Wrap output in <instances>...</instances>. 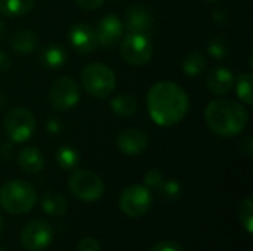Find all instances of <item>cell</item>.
<instances>
[{
  "label": "cell",
  "mask_w": 253,
  "mask_h": 251,
  "mask_svg": "<svg viewBox=\"0 0 253 251\" xmlns=\"http://www.w3.org/2000/svg\"><path fill=\"white\" fill-rule=\"evenodd\" d=\"M42 209L49 216H61L67 210V201L62 194L56 191H47L42 197Z\"/></svg>",
  "instance_id": "obj_19"
},
{
  "label": "cell",
  "mask_w": 253,
  "mask_h": 251,
  "mask_svg": "<svg viewBox=\"0 0 253 251\" xmlns=\"http://www.w3.org/2000/svg\"><path fill=\"white\" fill-rule=\"evenodd\" d=\"M21 244L25 250L40 251L49 247L53 240V229L46 220H31L28 222L19 235Z\"/></svg>",
  "instance_id": "obj_10"
},
{
  "label": "cell",
  "mask_w": 253,
  "mask_h": 251,
  "mask_svg": "<svg viewBox=\"0 0 253 251\" xmlns=\"http://www.w3.org/2000/svg\"><path fill=\"white\" fill-rule=\"evenodd\" d=\"M46 130L49 132V135L58 136V135L61 133V130H62V123H61V120H59L58 117H55V115L49 117L47 121H46Z\"/></svg>",
  "instance_id": "obj_31"
},
{
  "label": "cell",
  "mask_w": 253,
  "mask_h": 251,
  "mask_svg": "<svg viewBox=\"0 0 253 251\" xmlns=\"http://www.w3.org/2000/svg\"><path fill=\"white\" fill-rule=\"evenodd\" d=\"M239 220L242 223V226L245 228V231L248 234L253 232V203L252 198L248 197L240 203L239 207Z\"/></svg>",
  "instance_id": "obj_26"
},
{
  "label": "cell",
  "mask_w": 253,
  "mask_h": 251,
  "mask_svg": "<svg viewBox=\"0 0 253 251\" xmlns=\"http://www.w3.org/2000/svg\"><path fill=\"white\" fill-rule=\"evenodd\" d=\"M6 34V22L3 19H0V38H3Z\"/></svg>",
  "instance_id": "obj_37"
},
{
  "label": "cell",
  "mask_w": 253,
  "mask_h": 251,
  "mask_svg": "<svg viewBox=\"0 0 253 251\" xmlns=\"http://www.w3.org/2000/svg\"><path fill=\"white\" fill-rule=\"evenodd\" d=\"M234 81L236 77L233 71L225 67H215L206 75V86L216 96L228 95L234 87Z\"/></svg>",
  "instance_id": "obj_15"
},
{
  "label": "cell",
  "mask_w": 253,
  "mask_h": 251,
  "mask_svg": "<svg viewBox=\"0 0 253 251\" xmlns=\"http://www.w3.org/2000/svg\"><path fill=\"white\" fill-rule=\"evenodd\" d=\"M208 1H221V0H208Z\"/></svg>",
  "instance_id": "obj_40"
},
{
  "label": "cell",
  "mask_w": 253,
  "mask_h": 251,
  "mask_svg": "<svg viewBox=\"0 0 253 251\" xmlns=\"http://www.w3.org/2000/svg\"><path fill=\"white\" fill-rule=\"evenodd\" d=\"M37 203L33 185L22 179H12L0 188V206L10 215H25Z\"/></svg>",
  "instance_id": "obj_3"
},
{
  "label": "cell",
  "mask_w": 253,
  "mask_h": 251,
  "mask_svg": "<svg viewBox=\"0 0 253 251\" xmlns=\"http://www.w3.org/2000/svg\"><path fill=\"white\" fill-rule=\"evenodd\" d=\"M77 6L84 10H95L102 6L104 0H76Z\"/></svg>",
  "instance_id": "obj_32"
},
{
  "label": "cell",
  "mask_w": 253,
  "mask_h": 251,
  "mask_svg": "<svg viewBox=\"0 0 253 251\" xmlns=\"http://www.w3.org/2000/svg\"><path fill=\"white\" fill-rule=\"evenodd\" d=\"M34 6V0H0V13L4 16H24Z\"/></svg>",
  "instance_id": "obj_21"
},
{
  "label": "cell",
  "mask_w": 253,
  "mask_h": 251,
  "mask_svg": "<svg viewBox=\"0 0 253 251\" xmlns=\"http://www.w3.org/2000/svg\"><path fill=\"white\" fill-rule=\"evenodd\" d=\"M153 204L151 191L144 185H130L119 197L120 210L129 217H141L148 213Z\"/></svg>",
  "instance_id": "obj_8"
},
{
  "label": "cell",
  "mask_w": 253,
  "mask_h": 251,
  "mask_svg": "<svg viewBox=\"0 0 253 251\" xmlns=\"http://www.w3.org/2000/svg\"><path fill=\"white\" fill-rule=\"evenodd\" d=\"M182 70H184L185 75H188V77H197L202 72H205V70H206V58L200 52L193 50V52H190L184 58Z\"/></svg>",
  "instance_id": "obj_22"
},
{
  "label": "cell",
  "mask_w": 253,
  "mask_h": 251,
  "mask_svg": "<svg viewBox=\"0 0 253 251\" xmlns=\"http://www.w3.org/2000/svg\"><path fill=\"white\" fill-rule=\"evenodd\" d=\"M205 120L212 133L222 138H233L246 129L249 112L236 101L213 99L205 109Z\"/></svg>",
  "instance_id": "obj_2"
},
{
  "label": "cell",
  "mask_w": 253,
  "mask_h": 251,
  "mask_svg": "<svg viewBox=\"0 0 253 251\" xmlns=\"http://www.w3.org/2000/svg\"><path fill=\"white\" fill-rule=\"evenodd\" d=\"M148 136L141 129H125L117 135L116 143L122 154L127 157H136L148 148Z\"/></svg>",
  "instance_id": "obj_13"
},
{
  "label": "cell",
  "mask_w": 253,
  "mask_h": 251,
  "mask_svg": "<svg viewBox=\"0 0 253 251\" xmlns=\"http://www.w3.org/2000/svg\"><path fill=\"white\" fill-rule=\"evenodd\" d=\"M154 25V15L150 7L145 4H132L125 13L123 27L129 33H142L147 34Z\"/></svg>",
  "instance_id": "obj_14"
},
{
  "label": "cell",
  "mask_w": 253,
  "mask_h": 251,
  "mask_svg": "<svg viewBox=\"0 0 253 251\" xmlns=\"http://www.w3.org/2000/svg\"><path fill=\"white\" fill-rule=\"evenodd\" d=\"M3 105H6V98L0 93V108H1Z\"/></svg>",
  "instance_id": "obj_38"
},
{
  "label": "cell",
  "mask_w": 253,
  "mask_h": 251,
  "mask_svg": "<svg viewBox=\"0 0 253 251\" xmlns=\"http://www.w3.org/2000/svg\"><path fill=\"white\" fill-rule=\"evenodd\" d=\"M18 164L19 167L30 175H36L43 170L44 167V157L42 151L36 146H27L19 151L18 154Z\"/></svg>",
  "instance_id": "obj_16"
},
{
  "label": "cell",
  "mask_w": 253,
  "mask_h": 251,
  "mask_svg": "<svg viewBox=\"0 0 253 251\" xmlns=\"http://www.w3.org/2000/svg\"><path fill=\"white\" fill-rule=\"evenodd\" d=\"M76 251H101V244L96 238L87 237V238H83L77 244V250Z\"/></svg>",
  "instance_id": "obj_30"
},
{
  "label": "cell",
  "mask_w": 253,
  "mask_h": 251,
  "mask_svg": "<svg viewBox=\"0 0 253 251\" xmlns=\"http://www.w3.org/2000/svg\"><path fill=\"white\" fill-rule=\"evenodd\" d=\"M68 41L71 47L82 55L93 53L98 47V38L95 30L84 22H77L70 27Z\"/></svg>",
  "instance_id": "obj_12"
},
{
  "label": "cell",
  "mask_w": 253,
  "mask_h": 251,
  "mask_svg": "<svg viewBox=\"0 0 253 251\" xmlns=\"http://www.w3.org/2000/svg\"><path fill=\"white\" fill-rule=\"evenodd\" d=\"M10 67V58L7 53L0 52V72H6Z\"/></svg>",
  "instance_id": "obj_35"
},
{
  "label": "cell",
  "mask_w": 253,
  "mask_h": 251,
  "mask_svg": "<svg viewBox=\"0 0 253 251\" xmlns=\"http://www.w3.org/2000/svg\"><path fill=\"white\" fill-rule=\"evenodd\" d=\"M213 21L215 22H218L219 25H224V24H227V21H228V15H227V12L224 10V9H216V10H213Z\"/></svg>",
  "instance_id": "obj_33"
},
{
  "label": "cell",
  "mask_w": 253,
  "mask_h": 251,
  "mask_svg": "<svg viewBox=\"0 0 253 251\" xmlns=\"http://www.w3.org/2000/svg\"><path fill=\"white\" fill-rule=\"evenodd\" d=\"M160 192L162 195L165 197V200H169V201H173V200H178L182 194V186L178 180H168V182H163V185L160 186Z\"/></svg>",
  "instance_id": "obj_27"
},
{
  "label": "cell",
  "mask_w": 253,
  "mask_h": 251,
  "mask_svg": "<svg viewBox=\"0 0 253 251\" xmlns=\"http://www.w3.org/2000/svg\"><path fill=\"white\" fill-rule=\"evenodd\" d=\"M13 142H7L4 143L1 148H0V158H4V160H9L13 154Z\"/></svg>",
  "instance_id": "obj_34"
},
{
  "label": "cell",
  "mask_w": 253,
  "mask_h": 251,
  "mask_svg": "<svg viewBox=\"0 0 253 251\" xmlns=\"http://www.w3.org/2000/svg\"><path fill=\"white\" fill-rule=\"evenodd\" d=\"M252 143H253L252 136H246L245 142L242 143V151L245 152V155H246V157H251V155H252V149H253Z\"/></svg>",
  "instance_id": "obj_36"
},
{
  "label": "cell",
  "mask_w": 253,
  "mask_h": 251,
  "mask_svg": "<svg viewBox=\"0 0 253 251\" xmlns=\"http://www.w3.org/2000/svg\"><path fill=\"white\" fill-rule=\"evenodd\" d=\"M0 251H6V250H4V249H1V247H0Z\"/></svg>",
  "instance_id": "obj_41"
},
{
  "label": "cell",
  "mask_w": 253,
  "mask_h": 251,
  "mask_svg": "<svg viewBox=\"0 0 253 251\" xmlns=\"http://www.w3.org/2000/svg\"><path fill=\"white\" fill-rule=\"evenodd\" d=\"M80 101V90L77 83L68 77H58L49 89V102L56 111H68Z\"/></svg>",
  "instance_id": "obj_9"
},
{
  "label": "cell",
  "mask_w": 253,
  "mask_h": 251,
  "mask_svg": "<svg viewBox=\"0 0 253 251\" xmlns=\"http://www.w3.org/2000/svg\"><path fill=\"white\" fill-rule=\"evenodd\" d=\"M40 64L47 70H58L67 62V52L59 44H46L39 53Z\"/></svg>",
  "instance_id": "obj_17"
},
{
  "label": "cell",
  "mask_w": 253,
  "mask_h": 251,
  "mask_svg": "<svg viewBox=\"0 0 253 251\" xmlns=\"http://www.w3.org/2000/svg\"><path fill=\"white\" fill-rule=\"evenodd\" d=\"M10 47L22 55L31 53L37 49L39 46V37L34 31L31 30H19L10 36Z\"/></svg>",
  "instance_id": "obj_18"
},
{
  "label": "cell",
  "mask_w": 253,
  "mask_h": 251,
  "mask_svg": "<svg viewBox=\"0 0 253 251\" xmlns=\"http://www.w3.org/2000/svg\"><path fill=\"white\" fill-rule=\"evenodd\" d=\"M120 53L127 64L141 67L150 62L153 56V43L147 34L127 33L122 37Z\"/></svg>",
  "instance_id": "obj_7"
},
{
  "label": "cell",
  "mask_w": 253,
  "mask_h": 251,
  "mask_svg": "<svg viewBox=\"0 0 253 251\" xmlns=\"http://www.w3.org/2000/svg\"><path fill=\"white\" fill-rule=\"evenodd\" d=\"M83 89L93 98H108L116 89L114 71L101 62L87 64L80 74Z\"/></svg>",
  "instance_id": "obj_4"
},
{
  "label": "cell",
  "mask_w": 253,
  "mask_h": 251,
  "mask_svg": "<svg viewBox=\"0 0 253 251\" xmlns=\"http://www.w3.org/2000/svg\"><path fill=\"white\" fill-rule=\"evenodd\" d=\"M68 189L77 200L93 203L104 195L105 186L95 172L87 169H74L68 178Z\"/></svg>",
  "instance_id": "obj_5"
},
{
  "label": "cell",
  "mask_w": 253,
  "mask_h": 251,
  "mask_svg": "<svg viewBox=\"0 0 253 251\" xmlns=\"http://www.w3.org/2000/svg\"><path fill=\"white\" fill-rule=\"evenodd\" d=\"M163 182H165V178L159 169H150L144 175V186H147L148 189H160Z\"/></svg>",
  "instance_id": "obj_28"
},
{
  "label": "cell",
  "mask_w": 253,
  "mask_h": 251,
  "mask_svg": "<svg viewBox=\"0 0 253 251\" xmlns=\"http://www.w3.org/2000/svg\"><path fill=\"white\" fill-rule=\"evenodd\" d=\"M98 46L105 49L114 47L123 37V21L116 13H108L101 18L95 30Z\"/></svg>",
  "instance_id": "obj_11"
},
{
  "label": "cell",
  "mask_w": 253,
  "mask_h": 251,
  "mask_svg": "<svg viewBox=\"0 0 253 251\" xmlns=\"http://www.w3.org/2000/svg\"><path fill=\"white\" fill-rule=\"evenodd\" d=\"M1 229H3V217L0 215V232H1Z\"/></svg>",
  "instance_id": "obj_39"
},
{
  "label": "cell",
  "mask_w": 253,
  "mask_h": 251,
  "mask_svg": "<svg viewBox=\"0 0 253 251\" xmlns=\"http://www.w3.org/2000/svg\"><path fill=\"white\" fill-rule=\"evenodd\" d=\"M56 163L64 170H74L80 163V154L74 146L64 145L56 151Z\"/></svg>",
  "instance_id": "obj_23"
},
{
  "label": "cell",
  "mask_w": 253,
  "mask_h": 251,
  "mask_svg": "<svg viewBox=\"0 0 253 251\" xmlns=\"http://www.w3.org/2000/svg\"><path fill=\"white\" fill-rule=\"evenodd\" d=\"M3 127L10 142L24 143L36 132V118L27 108L15 107L7 111L3 121Z\"/></svg>",
  "instance_id": "obj_6"
},
{
  "label": "cell",
  "mask_w": 253,
  "mask_h": 251,
  "mask_svg": "<svg viewBox=\"0 0 253 251\" xmlns=\"http://www.w3.org/2000/svg\"><path fill=\"white\" fill-rule=\"evenodd\" d=\"M110 107H111L113 112L117 114L119 117H132L138 109V102L132 95L122 93L111 99Z\"/></svg>",
  "instance_id": "obj_20"
},
{
  "label": "cell",
  "mask_w": 253,
  "mask_h": 251,
  "mask_svg": "<svg viewBox=\"0 0 253 251\" xmlns=\"http://www.w3.org/2000/svg\"><path fill=\"white\" fill-rule=\"evenodd\" d=\"M150 251H184L179 243L172 241V240H165L157 243L156 246H153Z\"/></svg>",
  "instance_id": "obj_29"
},
{
  "label": "cell",
  "mask_w": 253,
  "mask_h": 251,
  "mask_svg": "<svg viewBox=\"0 0 253 251\" xmlns=\"http://www.w3.org/2000/svg\"><path fill=\"white\" fill-rule=\"evenodd\" d=\"M147 108L151 120L162 127L178 124L190 109L187 92L175 81H159L147 93Z\"/></svg>",
  "instance_id": "obj_1"
},
{
  "label": "cell",
  "mask_w": 253,
  "mask_h": 251,
  "mask_svg": "<svg viewBox=\"0 0 253 251\" xmlns=\"http://www.w3.org/2000/svg\"><path fill=\"white\" fill-rule=\"evenodd\" d=\"M253 75L252 72H243L239 75V78L234 81L236 86V93L239 96V99L245 104V105H252L253 104Z\"/></svg>",
  "instance_id": "obj_24"
},
{
  "label": "cell",
  "mask_w": 253,
  "mask_h": 251,
  "mask_svg": "<svg viewBox=\"0 0 253 251\" xmlns=\"http://www.w3.org/2000/svg\"><path fill=\"white\" fill-rule=\"evenodd\" d=\"M208 52L215 59H225L230 53L228 40L222 36H213L208 41Z\"/></svg>",
  "instance_id": "obj_25"
}]
</instances>
